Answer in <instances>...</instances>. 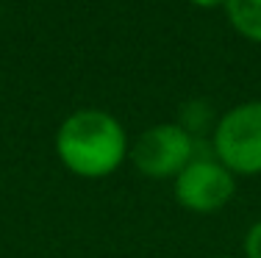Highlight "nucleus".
I'll use <instances>...</instances> for the list:
<instances>
[{
    "mask_svg": "<svg viewBox=\"0 0 261 258\" xmlns=\"http://www.w3.org/2000/svg\"><path fill=\"white\" fill-rule=\"evenodd\" d=\"M236 175L217 158H192L175 178V200L192 214H217L231 203Z\"/></svg>",
    "mask_w": 261,
    "mask_h": 258,
    "instance_id": "20e7f679",
    "label": "nucleus"
},
{
    "mask_svg": "<svg viewBox=\"0 0 261 258\" xmlns=\"http://www.w3.org/2000/svg\"><path fill=\"white\" fill-rule=\"evenodd\" d=\"M128 158L147 178H178L195 158V139L181 122H159L130 142Z\"/></svg>",
    "mask_w": 261,
    "mask_h": 258,
    "instance_id": "7ed1b4c3",
    "label": "nucleus"
},
{
    "mask_svg": "<svg viewBox=\"0 0 261 258\" xmlns=\"http://www.w3.org/2000/svg\"><path fill=\"white\" fill-rule=\"evenodd\" d=\"M245 255L247 258H261V219L253 222L245 233Z\"/></svg>",
    "mask_w": 261,
    "mask_h": 258,
    "instance_id": "423d86ee",
    "label": "nucleus"
},
{
    "mask_svg": "<svg viewBox=\"0 0 261 258\" xmlns=\"http://www.w3.org/2000/svg\"><path fill=\"white\" fill-rule=\"evenodd\" d=\"M214 258H225V255H214Z\"/></svg>",
    "mask_w": 261,
    "mask_h": 258,
    "instance_id": "6e6552de",
    "label": "nucleus"
},
{
    "mask_svg": "<svg viewBox=\"0 0 261 258\" xmlns=\"http://www.w3.org/2000/svg\"><path fill=\"white\" fill-rule=\"evenodd\" d=\"M189 3H192V6H197V9H220V6L225 9L228 0H189Z\"/></svg>",
    "mask_w": 261,
    "mask_h": 258,
    "instance_id": "0eeeda50",
    "label": "nucleus"
},
{
    "mask_svg": "<svg viewBox=\"0 0 261 258\" xmlns=\"http://www.w3.org/2000/svg\"><path fill=\"white\" fill-rule=\"evenodd\" d=\"M53 145L64 169L86 181L114 175L130 156L122 122L103 108H78L64 117Z\"/></svg>",
    "mask_w": 261,
    "mask_h": 258,
    "instance_id": "f257e3e1",
    "label": "nucleus"
},
{
    "mask_svg": "<svg viewBox=\"0 0 261 258\" xmlns=\"http://www.w3.org/2000/svg\"><path fill=\"white\" fill-rule=\"evenodd\" d=\"M225 14L242 39L261 45V0H228Z\"/></svg>",
    "mask_w": 261,
    "mask_h": 258,
    "instance_id": "39448f33",
    "label": "nucleus"
},
{
    "mask_svg": "<svg viewBox=\"0 0 261 258\" xmlns=\"http://www.w3.org/2000/svg\"><path fill=\"white\" fill-rule=\"evenodd\" d=\"M214 158L239 175H261V100L228 108L214 125Z\"/></svg>",
    "mask_w": 261,
    "mask_h": 258,
    "instance_id": "f03ea898",
    "label": "nucleus"
}]
</instances>
